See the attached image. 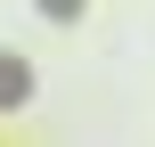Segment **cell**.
<instances>
[{"label": "cell", "mask_w": 155, "mask_h": 147, "mask_svg": "<svg viewBox=\"0 0 155 147\" xmlns=\"http://www.w3.org/2000/svg\"><path fill=\"white\" fill-rule=\"evenodd\" d=\"M16 98H25V65H16V57H0V106H16Z\"/></svg>", "instance_id": "6da1fadb"}, {"label": "cell", "mask_w": 155, "mask_h": 147, "mask_svg": "<svg viewBox=\"0 0 155 147\" xmlns=\"http://www.w3.org/2000/svg\"><path fill=\"white\" fill-rule=\"evenodd\" d=\"M49 8H57V16H74V8H82V0H49Z\"/></svg>", "instance_id": "7a4b0ae2"}]
</instances>
